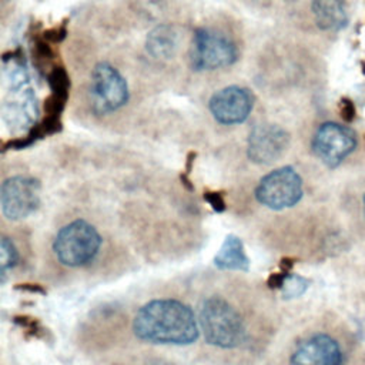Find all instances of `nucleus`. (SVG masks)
Instances as JSON below:
<instances>
[{
    "label": "nucleus",
    "mask_w": 365,
    "mask_h": 365,
    "mask_svg": "<svg viewBox=\"0 0 365 365\" xmlns=\"http://www.w3.org/2000/svg\"><path fill=\"white\" fill-rule=\"evenodd\" d=\"M9 81L7 98L3 104V118L7 125H31L37 117V101L29 83V74L21 60H6Z\"/></svg>",
    "instance_id": "20e7f679"
},
{
    "label": "nucleus",
    "mask_w": 365,
    "mask_h": 365,
    "mask_svg": "<svg viewBox=\"0 0 365 365\" xmlns=\"http://www.w3.org/2000/svg\"><path fill=\"white\" fill-rule=\"evenodd\" d=\"M214 264L220 269L230 271H248L250 259L247 257L242 241L237 235H227L220 251L214 257Z\"/></svg>",
    "instance_id": "2eb2a0df"
},
{
    "label": "nucleus",
    "mask_w": 365,
    "mask_h": 365,
    "mask_svg": "<svg viewBox=\"0 0 365 365\" xmlns=\"http://www.w3.org/2000/svg\"><path fill=\"white\" fill-rule=\"evenodd\" d=\"M339 113L345 121L351 123L355 118V113H356L354 103L349 98H342L339 104Z\"/></svg>",
    "instance_id": "aec40b11"
},
{
    "label": "nucleus",
    "mask_w": 365,
    "mask_h": 365,
    "mask_svg": "<svg viewBox=\"0 0 365 365\" xmlns=\"http://www.w3.org/2000/svg\"><path fill=\"white\" fill-rule=\"evenodd\" d=\"M311 10L317 26L325 31L341 30L349 20L346 0H312Z\"/></svg>",
    "instance_id": "ddd939ff"
},
{
    "label": "nucleus",
    "mask_w": 365,
    "mask_h": 365,
    "mask_svg": "<svg viewBox=\"0 0 365 365\" xmlns=\"http://www.w3.org/2000/svg\"><path fill=\"white\" fill-rule=\"evenodd\" d=\"M90 94L97 114L117 111L128 101V86L121 73L107 61H100L91 71Z\"/></svg>",
    "instance_id": "0eeeda50"
},
{
    "label": "nucleus",
    "mask_w": 365,
    "mask_h": 365,
    "mask_svg": "<svg viewBox=\"0 0 365 365\" xmlns=\"http://www.w3.org/2000/svg\"><path fill=\"white\" fill-rule=\"evenodd\" d=\"M356 147V135L352 128L336 123H324L312 138V153L327 167H338Z\"/></svg>",
    "instance_id": "1a4fd4ad"
},
{
    "label": "nucleus",
    "mask_w": 365,
    "mask_h": 365,
    "mask_svg": "<svg viewBox=\"0 0 365 365\" xmlns=\"http://www.w3.org/2000/svg\"><path fill=\"white\" fill-rule=\"evenodd\" d=\"M238 57L231 38L212 29H197L192 36L190 61L195 71H211L228 67Z\"/></svg>",
    "instance_id": "39448f33"
},
{
    "label": "nucleus",
    "mask_w": 365,
    "mask_h": 365,
    "mask_svg": "<svg viewBox=\"0 0 365 365\" xmlns=\"http://www.w3.org/2000/svg\"><path fill=\"white\" fill-rule=\"evenodd\" d=\"M309 287V281L305 278V277H301L298 274H289L282 287L279 288L281 289V295L282 298L285 299H292V298H298L301 297Z\"/></svg>",
    "instance_id": "dca6fc26"
},
{
    "label": "nucleus",
    "mask_w": 365,
    "mask_h": 365,
    "mask_svg": "<svg viewBox=\"0 0 365 365\" xmlns=\"http://www.w3.org/2000/svg\"><path fill=\"white\" fill-rule=\"evenodd\" d=\"M178 31L170 24L154 27L145 38V48L154 58L168 60L174 57L178 48Z\"/></svg>",
    "instance_id": "4468645a"
},
{
    "label": "nucleus",
    "mask_w": 365,
    "mask_h": 365,
    "mask_svg": "<svg viewBox=\"0 0 365 365\" xmlns=\"http://www.w3.org/2000/svg\"><path fill=\"white\" fill-rule=\"evenodd\" d=\"M16 288H20V289H27V291H31V292H41L44 294L46 291L43 288H40V285H33V284H19Z\"/></svg>",
    "instance_id": "412c9836"
},
{
    "label": "nucleus",
    "mask_w": 365,
    "mask_h": 365,
    "mask_svg": "<svg viewBox=\"0 0 365 365\" xmlns=\"http://www.w3.org/2000/svg\"><path fill=\"white\" fill-rule=\"evenodd\" d=\"M19 261V252L11 240L7 237H1L0 240V271L1 275L6 274L7 269L13 268Z\"/></svg>",
    "instance_id": "f3484780"
},
{
    "label": "nucleus",
    "mask_w": 365,
    "mask_h": 365,
    "mask_svg": "<svg viewBox=\"0 0 365 365\" xmlns=\"http://www.w3.org/2000/svg\"><path fill=\"white\" fill-rule=\"evenodd\" d=\"M133 331L141 341L173 345L192 344L200 332L192 309L170 298L144 304L134 317Z\"/></svg>",
    "instance_id": "f257e3e1"
},
{
    "label": "nucleus",
    "mask_w": 365,
    "mask_h": 365,
    "mask_svg": "<svg viewBox=\"0 0 365 365\" xmlns=\"http://www.w3.org/2000/svg\"><path fill=\"white\" fill-rule=\"evenodd\" d=\"M362 67H364V68H362V70H364V73H365V63H364V64H362Z\"/></svg>",
    "instance_id": "4be33fe9"
},
{
    "label": "nucleus",
    "mask_w": 365,
    "mask_h": 365,
    "mask_svg": "<svg viewBox=\"0 0 365 365\" xmlns=\"http://www.w3.org/2000/svg\"><path fill=\"white\" fill-rule=\"evenodd\" d=\"M364 211H365V197H364Z\"/></svg>",
    "instance_id": "5701e85b"
},
{
    "label": "nucleus",
    "mask_w": 365,
    "mask_h": 365,
    "mask_svg": "<svg viewBox=\"0 0 365 365\" xmlns=\"http://www.w3.org/2000/svg\"><path fill=\"white\" fill-rule=\"evenodd\" d=\"M338 342L327 334H315L301 341L291 355V365H342Z\"/></svg>",
    "instance_id": "f8f14e48"
},
{
    "label": "nucleus",
    "mask_w": 365,
    "mask_h": 365,
    "mask_svg": "<svg viewBox=\"0 0 365 365\" xmlns=\"http://www.w3.org/2000/svg\"><path fill=\"white\" fill-rule=\"evenodd\" d=\"M14 322L17 325H20L23 329H26L27 332H30L33 336H38L41 327L37 322V319L34 318H29V317H14Z\"/></svg>",
    "instance_id": "a211bd4d"
},
{
    "label": "nucleus",
    "mask_w": 365,
    "mask_h": 365,
    "mask_svg": "<svg viewBox=\"0 0 365 365\" xmlns=\"http://www.w3.org/2000/svg\"><path fill=\"white\" fill-rule=\"evenodd\" d=\"M101 247V235L86 220H74L60 228L53 251L66 267H81L94 259Z\"/></svg>",
    "instance_id": "7ed1b4c3"
},
{
    "label": "nucleus",
    "mask_w": 365,
    "mask_h": 365,
    "mask_svg": "<svg viewBox=\"0 0 365 365\" xmlns=\"http://www.w3.org/2000/svg\"><path fill=\"white\" fill-rule=\"evenodd\" d=\"M212 117L225 125L244 123L252 111L254 96L241 86H227L212 94L208 103Z\"/></svg>",
    "instance_id": "9b49d317"
},
{
    "label": "nucleus",
    "mask_w": 365,
    "mask_h": 365,
    "mask_svg": "<svg viewBox=\"0 0 365 365\" xmlns=\"http://www.w3.org/2000/svg\"><path fill=\"white\" fill-rule=\"evenodd\" d=\"M289 145V134L278 124H257L248 135V158L261 165H268L282 157Z\"/></svg>",
    "instance_id": "9d476101"
},
{
    "label": "nucleus",
    "mask_w": 365,
    "mask_h": 365,
    "mask_svg": "<svg viewBox=\"0 0 365 365\" xmlns=\"http://www.w3.org/2000/svg\"><path fill=\"white\" fill-rule=\"evenodd\" d=\"M204 200L217 212H222L225 210V201H224V197L220 191H207V192H204Z\"/></svg>",
    "instance_id": "6ab92c4d"
},
{
    "label": "nucleus",
    "mask_w": 365,
    "mask_h": 365,
    "mask_svg": "<svg viewBox=\"0 0 365 365\" xmlns=\"http://www.w3.org/2000/svg\"><path fill=\"white\" fill-rule=\"evenodd\" d=\"M200 327L205 341L217 348L232 349L247 339V328L241 315L221 297L204 299L200 309Z\"/></svg>",
    "instance_id": "f03ea898"
},
{
    "label": "nucleus",
    "mask_w": 365,
    "mask_h": 365,
    "mask_svg": "<svg viewBox=\"0 0 365 365\" xmlns=\"http://www.w3.org/2000/svg\"><path fill=\"white\" fill-rule=\"evenodd\" d=\"M302 180L295 168L285 165L264 175L257 188L255 198L269 210H285L297 205L302 198Z\"/></svg>",
    "instance_id": "423d86ee"
},
{
    "label": "nucleus",
    "mask_w": 365,
    "mask_h": 365,
    "mask_svg": "<svg viewBox=\"0 0 365 365\" xmlns=\"http://www.w3.org/2000/svg\"><path fill=\"white\" fill-rule=\"evenodd\" d=\"M40 181L34 177L14 175L0 187L3 215L10 221H20L31 215L40 205Z\"/></svg>",
    "instance_id": "6e6552de"
}]
</instances>
